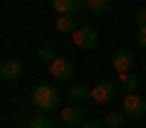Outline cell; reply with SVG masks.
Instances as JSON below:
<instances>
[{
    "mask_svg": "<svg viewBox=\"0 0 146 128\" xmlns=\"http://www.w3.org/2000/svg\"><path fill=\"white\" fill-rule=\"evenodd\" d=\"M126 119H129V116H126L123 111H108L102 122H105V128H123V122H126Z\"/></svg>",
    "mask_w": 146,
    "mask_h": 128,
    "instance_id": "4fadbf2b",
    "label": "cell"
},
{
    "mask_svg": "<svg viewBox=\"0 0 146 128\" xmlns=\"http://www.w3.org/2000/svg\"><path fill=\"white\" fill-rule=\"evenodd\" d=\"M21 70H23L21 58H6V61L0 64V79H9V81H15V79L21 76Z\"/></svg>",
    "mask_w": 146,
    "mask_h": 128,
    "instance_id": "9c48e42d",
    "label": "cell"
},
{
    "mask_svg": "<svg viewBox=\"0 0 146 128\" xmlns=\"http://www.w3.org/2000/svg\"><path fill=\"white\" fill-rule=\"evenodd\" d=\"M88 12L94 18H105V15H111V0H88Z\"/></svg>",
    "mask_w": 146,
    "mask_h": 128,
    "instance_id": "30bf717a",
    "label": "cell"
},
{
    "mask_svg": "<svg viewBox=\"0 0 146 128\" xmlns=\"http://www.w3.org/2000/svg\"><path fill=\"white\" fill-rule=\"evenodd\" d=\"M76 26H79V23H76V15H58V18H56V29L64 32V35H70Z\"/></svg>",
    "mask_w": 146,
    "mask_h": 128,
    "instance_id": "7c38bea8",
    "label": "cell"
},
{
    "mask_svg": "<svg viewBox=\"0 0 146 128\" xmlns=\"http://www.w3.org/2000/svg\"><path fill=\"white\" fill-rule=\"evenodd\" d=\"M27 128H53V119H50L47 114H38L35 119H29V122H27Z\"/></svg>",
    "mask_w": 146,
    "mask_h": 128,
    "instance_id": "9a60e30c",
    "label": "cell"
},
{
    "mask_svg": "<svg viewBox=\"0 0 146 128\" xmlns=\"http://www.w3.org/2000/svg\"><path fill=\"white\" fill-rule=\"evenodd\" d=\"M70 38H73V44H76L79 50H96V44H100V35H96V29L85 26V23H79V26L70 32Z\"/></svg>",
    "mask_w": 146,
    "mask_h": 128,
    "instance_id": "7a4b0ae2",
    "label": "cell"
},
{
    "mask_svg": "<svg viewBox=\"0 0 146 128\" xmlns=\"http://www.w3.org/2000/svg\"><path fill=\"white\" fill-rule=\"evenodd\" d=\"M32 105L38 111L58 108V90H56V85H50V81H38V85L32 87Z\"/></svg>",
    "mask_w": 146,
    "mask_h": 128,
    "instance_id": "6da1fadb",
    "label": "cell"
},
{
    "mask_svg": "<svg viewBox=\"0 0 146 128\" xmlns=\"http://www.w3.org/2000/svg\"><path fill=\"white\" fill-rule=\"evenodd\" d=\"M131 64H135V55H131L126 47H123V50H117V53L111 55V67L117 70V73H126V70H131Z\"/></svg>",
    "mask_w": 146,
    "mask_h": 128,
    "instance_id": "ba28073f",
    "label": "cell"
},
{
    "mask_svg": "<svg viewBox=\"0 0 146 128\" xmlns=\"http://www.w3.org/2000/svg\"><path fill=\"white\" fill-rule=\"evenodd\" d=\"M53 128H58V125H53ZM62 128H67V125H62Z\"/></svg>",
    "mask_w": 146,
    "mask_h": 128,
    "instance_id": "ffe728a7",
    "label": "cell"
},
{
    "mask_svg": "<svg viewBox=\"0 0 146 128\" xmlns=\"http://www.w3.org/2000/svg\"><path fill=\"white\" fill-rule=\"evenodd\" d=\"M58 119H62L67 128H73V125H79V128H82V122H88V114H85L82 105H67V108L58 111Z\"/></svg>",
    "mask_w": 146,
    "mask_h": 128,
    "instance_id": "5b68a950",
    "label": "cell"
},
{
    "mask_svg": "<svg viewBox=\"0 0 146 128\" xmlns=\"http://www.w3.org/2000/svg\"><path fill=\"white\" fill-rule=\"evenodd\" d=\"M38 58H41V61H47V64H50V61H53V58H56V50H53V47H50V44H44V47H41V50H38Z\"/></svg>",
    "mask_w": 146,
    "mask_h": 128,
    "instance_id": "2e32d148",
    "label": "cell"
},
{
    "mask_svg": "<svg viewBox=\"0 0 146 128\" xmlns=\"http://www.w3.org/2000/svg\"><path fill=\"white\" fill-rule=\"evenodd\" d=\"M135 23H137V26H143V23H146V6H140V9L135 12Z\"/></svg>",
    "mask_w": 146,
    "mask_h": 128,
    "instance_id": "e0dca14e",
    "label": "cell"
},
{
    "mask_svg": "<svg viewBox=\"0 0 146 128\" xmlns=\"http://www.w3.org/2000/svg\"><path fill=\"white\" fill-rule=\"evenodd\" d=\"M82 128H105V125H102V122H85Z\"/></svg>",
    "mask_w": 146,
    "mask_h": 128,
    "instance_id": "d6986e66",
    "label": "cell"
},
{
    "mask_svg": "<svg viewBox=\"0 0 146 128\" xmlns=\"http://www.w3.org/2000/svg\"><path fill=\"white\" fill-rule=\"evenodd\" d=\"M50 6L56 9V15H76V18L85 9V3H79V0H53Z\"/></svg>",
    "mask_w": 146,
    "mask_h": 128,
    "instance_id": "52a82bcc",
    "label": "cell"
},
{
    "mask_svg": "<svg viewBox=\"0 0 146 128\" xmlns=\"http://www.w3.org/2000/svg\"><path fill=\"white\" fill-rule=\"evenodd\" d=\"M79 3H88V0H79Z\"/></svg>",
    "mask_w": 146,
    "mask_h": 128,
    "instance_id": "44dd1931",
    "label": "cell"
},
{
    "mask_svg": "<svg viewBox=\"0 0 146 128\" xmlns=\"http://www.w3.org/2000/svg\"><path fill=\"white\" fill-rule=\"evenodd\" d=\"M117 99V85L114 81H96V85L91 87V102H96V105H111Z\"/></svg>",
    "mask_w": 146,
    "mask_h": 128,
    "instance_id": "3957f363",
    "label": "cell"
},
{
    "mask_svg": "<svg viewBox=\"0 0 146 128\" xmlns=\"http://www.w3.org/2000/svg\"><path fill=\"white\" fill-rule=\"evenodd\" d=\"M123 114L129 116V119H140V116L146 114V99L140 96V93H126V99H123Z\"/></svg>",
    "mask_w": 146,
    "mask_h": 128,
    "instance_id": "277c9868",
    "label": "cell"
},
{
    "mask_svg": "<svg viewBox=\"0 0 146 128\" xmlns=\"http://www.w3.org/2000/svg\"><path fill=\"white\" fill-rule=\"evenodd\" d=\"M70 99L76 102V105H82L85 99H91V87L88 85H73L70 87Z\"/></svg>",
    "mask_w": 146,
    "mask_h": 128,
    "instance_id": "5bb4252c",
    "label": "cell"
},
{
    "mask_svg": "<svg viewBox=\"0 0 146 128\" xmlns=\"http://www.w3.org/2000/svg\"><path fill=\"white\" fill-rule=\"evenodd\" d=\"M73 73H76V67H73V61H70V58L56 55L53 61H50V76H56V79H70Z\"/></svg>",
    "mask_w": 146,
    "mask_h": 128,
    "instance_id": "8992f818",
    "label": "cell"
},
{
    "mask_svg": "<svg viewBox=\"0 0 146 128\" xmlns=\"http://www.w3.org/2000/svg\"><path fill=\"white\" fill-rule=\"evenodd\" d=\"M117 85L123 87L126 93H135V90H137V76L131 73V70H126V73H117Z\"/></svg>",
    "mask_w": 146,
    "mask_h": 128,
    "instance_id": "8fae6325",
    "label": "cell"
},
{
    "mask_svg": "<svg viewBox=\"0 0 146 128\" xmlns=\"http://www.w3.org/2000/svg\"><path fill=\"white\" fill-rule=\"evenodd\" d=\"M137 44L146 47V23H143V26H137Z\"/></svg>",
    "mask_w": 146,
    "mask_h": 128,
    "instance_id": "ac0fdd59",
    "label": "cell"
}]
</instances>
